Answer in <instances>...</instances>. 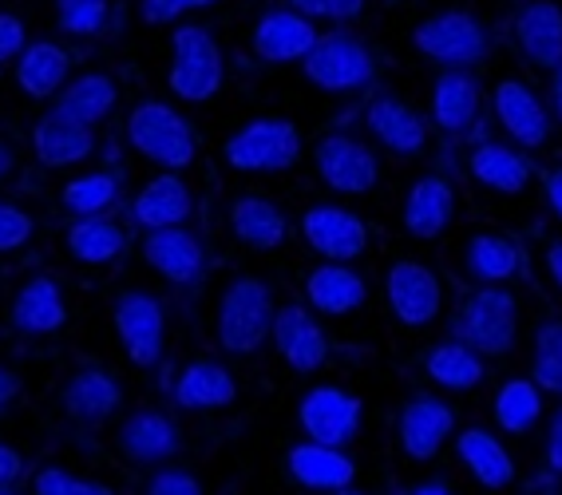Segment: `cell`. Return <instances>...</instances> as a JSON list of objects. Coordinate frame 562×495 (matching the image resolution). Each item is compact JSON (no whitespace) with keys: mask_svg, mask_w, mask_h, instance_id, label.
Here are the masks:
<instances>
[{"mask_svg":"<svg viewBox=\"0 0 562 495\" xmlns=\"http://www.w3.org/2000/svg\"><path fill=\"white\" fill-rule=\"evenodd\" d=\"M273 317H278V305H273L270 282H261L254 273H241V278H234V282L222 290L218 345L231 357L258 353L273 334Z\"/></svg>","mask_w":562,"mask_h":495,"instance_id":"6da1fadb","label":"cell"},{"mask_svg":"<svg viewBox=\"0 0 562 495\" xmlns=\"http://www.w3.org/2000/svg\"><path fill=\"white\" fill-rule=\"evenodd\" d=\"M127 143L147 162L162 167V171H187L194 162V155H199L194 127L175 112L171 103H159V100H143L131 108Z\"/></svg>","mask_w":562,"mask_h":495,"instance_id":"7a4b0ae2","label":"cell"},{"mask_svg":"<svg viewBox=\"0 0 562 495\" xmlns=\"http://www.w3.org/2000/svg\"><path fill=\"white\" fill-rule=\"evenodd\" d=\"M456 337L468 341L480 357H507L519 337V302L503 285H475L460 302Z\"/></svg>","mask_w":562,"mask_h":495,"instance_id":"3957f363","label":"cell"},{"mask_svg":"<svg viewBox=\"0 0 562 495\" xmlns=\"http://www.w3.org/2000/svg\"><path fill=\"white\" fill-rule=\"evenodd\" d=\"M302 71L313 88L341 95V91H361L376 80V56L361 36L337 29L317 36V44L302 60Z\"/></svg>","mask_w":562,"mask_h":495,"instance_id":"277c9868","label":"cell"},{"mask_svg":"<svg viewBox=\"0 0 562 495\" xmlns=\"http://www.w3.org/2000/svg\"><path fill=\"white\" fill-rule=\"evenodd\" d=\"M222 48L211 29L182 24L171 36V71L167 83L182 103H206L222 91Z\"/></svg>","mask_w":562,"mask_h":495,"instance_id":"5b68a950","label":"cell"},{"mask_svg":"<svg viewBox=\"0 0 562 495\" xmlns=\"http://www.w3.org/2000/svg\"><path fill=\"white\" fill-rule=\"evenodd\" d=\"M222 159L238 175H281L302 159V132L290 120H254L226 139Z\"/></svg>","mask_w":562,"mask_h":495,"instance_id":"8992f818","label":"cell"},{"mask_svg":"<svg viewBox=\"0 0 562 495\" xmlns=\"http://www.w3.org/2000/svg\"><path fill=\"white\" fill-rule=\"evenodd\" d=\"M412 48L440 68H475L487 60L492 36L472 12H436V16L416 24Z\"/></svg>","mask_w":562,"mask_h":495,"instance_id":"52a82bcc","label":"cell"},{"mask_svg":"<svg viewBox=\"0 0 562 495\" xmlns=\"http://www.w3.org/2000/svg\"><path fill=\"white\" fill-rule=\"evenodd\" d=\"M492 115L499 123V132L515 147H522V151H539V147L551 143L554 132L551 103L542 100L527 80H519V76H503L492 88Z\"/></svg>","mask_w":562,"mask_h":495,"instance_id":"ba28073f","label":"cell"},{"mask_svg":"<svg viewBox=\"0 0 562 495\" xmlns=\"http://www.w3.org/2000/svg\"><path fill=\"white\" fill-rule=\"evenodd\" d=\"M384 297H389L392 317L404 329H428L443 314V282L436 278L432 266L401 258L384 273Z\"/></svg>","mask_w":562,"mask_h":495,"instance_id":"9c48e42d","label":"cell"},{"mask_svg":"<svg viewBox=\"0 0 562 495\" xmlns=\"http://www.w3.org/2000/svg\"><path fill=\"white\" fill-rule=\"evenodd\" d=\"M313 167H317V179L337 194H369L376 191L381 182V159L364 139H352V135H325L317 147H313Z\"/></svg>","mask_w":562,"mask_h":495,"instance_id":"30bf717a","label":"cell"},{"mask_svg":"<svg viewBox=\"0 0 562 495\" xmlns=\"http://www.w3.org/2000/svg\"><path fill=\"white\" fill-rule=\"evenodd\" d=\"M115 334H120L123 353L131 357V364L139 369H151L162 361V345H167V310H162L159 297L151 293L131 290L115 302Z\"/></svg>","mask_w":562,"mask_h":495,"instance_id":"8fae6325","label":"cell"},{"mask_svg":"<svg viewBox=\"0 0 562 495\" xmlns=\"http://www.w3.org/2000/svg\"><path fill=\"white\" fill-rule=\"evenodd\" d=\"M297 425H302L305 440L345 448L352 445V436L361 432V401L345 393L341 384H317L297 405Z\"/></svg>","mask_w":562,"mask_h":495,"instance_id":"7c38bea8","label":"cell"},{"mask_svg":"<svg viewBox=\"0 0 562 495\" xmlns=\"http://www.w3.org/2000/svg\"><path fill=\"white\" fill-rule=\"evenodd\" d=\"M302 238L313 254H322L325 262H357L369 250V226L361 214L345 206H310L302 214Z\"/></svg>","mask_w":562,"mask_h":495,"instance_id":"4fadbf2b","label":"cell"},{"mask_svg":"<svg viewBox=\"0 0 562 495\" xmlns=\"http://www.w3.org/2000/svg\"><path fill=\"white\" fill-rule=\"evenodd\" d=\"M273 349L293 373H317L325 361H329V337H325L322 322L313 317L310 305H281L278 317H273V334H270Z\"/></svg>","mask_w":562,"mask_h":495,"instance_id":"5bb4252c","label":"cell"},{"mask_svg":"<svg viewBox=\"0 0 562 495\" xmlns=\"http://www.w3.org/2000/svg\"><path fill=\"white\" fill-rule=\"evenodd\" d=\"M456 206H460V194H456L448 175L440 171L420 175V179L412 182L408 199H404V211H401L404 234L416 238V243H436L456 223Z\"/></svg>","mask_w":562,"mask_h":495,"instance_id":"9a60e30c","label":"cell"},{"mask_svg":"<svg viewBox=\"0 0 562 495\" xmlns=\"http://www.w3.org/2000/svg\"><path fill=\"white\" fill-rule=\"evenodd\" d=\"M364 123H369L372 139L381 143L389 155H401V159H416L428 147V120H424L412 103H404L401 95L381 91L372 95V103L364 108Z\"/></svg>","mask_w":562,"mask_h":495,"instance_id":"2e32d148","label":"cell"},{"mask_svg":"<svg viewBox=\"0 0 562 495\" xmlns=\"http://www.w3.org/2000/svg\"><path fill=\"white\" fill-rule=\"evenodd\" d=\"M456 432V413L436 396H412L408 405L396 413V440H401V452L416 464H428L436 460L448 440Z\"/></svg>","mask_w":562,"mask_h":495,"instance_id":"e0dca14e","label":"cell"},{"mask_svg":"<svg viewBox=\"0 0 562 495\" xmlns=\"http://www.w3.org/2000/svg\"><path fill=\"white\" fill-rule=\"evenodd\" d=\"M512 41L531 68L554 71L562 64V4L559 0H527L512 21Z\"/></svg>","mask_w":562,"mask_h":495,"instance_id":"ac0fdd59","label":"cell"},{"mask_svg":"<svg viewBox=\"0 0 562 495\" xmlns=\"http://www.w3.org/2000/svg\"><path fill=\"white\" fill-rule=\"evenodd\" d=\"M468 179L487 194H503V199H515L531 187L535 167L531 159L522 155V147L499 139H483L468 151Z\"/></svg>","mask_w":562,"mask_h":495,"instance_id":"d6986e66","label":"cell"},{"mask_svg":"<svg viewBox=\"0 0 562 495\" xmlns=\"http://www.w3.org/2000/svg\"><path fill=\"white\" fill-rule=\"evenodd\" d=\"M317 21L302 16L297 9H270L254 24V56L266 64H302L317 44Z\"/></svg>","mask_w":562,"mask_h":495,"instance_id":"ffe728a7","label":"cell"},{"mask_svg":"<svg viewBox=\"0 0 562 495\" xmlns=\"http://www.w3.org/2000/svg\"><path fill=\"white\" fill-rule=\"evenodd\" d=\"M285 472L297 487L305 492H345L357 480V464L345 448H329L317 445V440H305V445H293L290 455H285Z\"/></svg>","mask_w":562,"mask_h":495,"instance_id":"44dd1931","label":"cell"},{"mask_svg":"<svg viewBox=\"0 0 562 495\" xmlns=\"http://www.w3.org/2000/svg\"><path fill=\"white\" fill-rule=\"evenodd\" d=\"M143 262L171 285H194L206 270V250L191 230L167 226V230H147L143 238Z\"/></svg>","mask_w":562,"mask_h":495,"instance_id":"7402d4cb","label":"cell"},{"mask_svg":"<svg viewBox=\"0 0 562 495\" xmlns=\"http://www.w3.org/2000/svg\"><path fill=\"white\" fill-rule=\"evenodd\" d=\"M32 155L48 171H68V167L95 155V135H91V127L68 120V115L48 112L44 120L32 123Z\"/></svg>","mask_w":562,"mask_h":495,"instance_id":"603a6c76","label":"cell"},{"mask_svg":"<svg viewBox=\"0 0 562 495\" xmlns=\"http://www.w3.org/2000/svg\"><path fill=\"white\" fill-rule=\"evenodd\" d=\"M483 88L472 68H443L432 83V123L443 135H463L480 120Z\"/></svg>","mask_w":562,"mask_h":495,"instance_id":"cb8c5ba5","label":"cell"},{"mask_svg":"<svg viewBox=\"0 0 562 495\" xmlns=\"http://www.w3.org/2000/svg\"><path fill=\"white\" fill-rule=\"evenodd\" d=\"M456 455H460V464L468 468V475H472L483 492H503L519 475L512 448L503 445L495 432H487V428H463L456 436Z\"/></svg>","mask_w":562,"mask_h":495,"instance_id":"d4e9b609","label":"cell"},{"mask_svg":"<svg viewBox=\"0 0 562 495\" xmlns=\"http://www.w3.org/2000/svg\"><path fill=\"white\" fill-rule=\"evenodd\" d=\"M194 211V194L182 182L179 171H162L151 182H143V191L131 203V218L143 230H167V226H182Z\"/></svg>","mask_w":562,"mask_h":495,"instance_id":"484cf974","label":"cell"},{"mask_svg":"<svg viewBox=\"0 0 562 495\" xmlns=\"http://www.w3.org/2000/svg\"><path fill=\"white\" fill-rule=\"evenodd\" d=\"M463 273L475 285H507L522 273V246L503 230H475L463 246Z\"/></svg>","mask_w":562,"mask_h":495,"instance_id":"4316f807","label":"cell"},{"mask_svg":"<svg viewBox=\"0 0 562 495\" xmlns=\"http://www.w3.org/2000/svg\"><path fill=\"white\" fill-rule=\"evenodd\" d=\"M369 297V285L349 262H322L305 278V302L310 310L325 317H349L357 314Z\"/></svg>","mask_w":562,"mask_h":495,"instance_id":"83f0119b","label":"cell"},{"mask_svg":"<svg viewBox=\"0 0 562 495\" xmlns=\"http://www.w3.org/2000/svg\"><path fill=\"white\" fill-rule=\"evenodd\" d=\"M238 401V381L222 361L214 357H199L179 373L175 381V405L187 413H214Z\"/></svg>","mask_w":562,"mask_h":495,"instance_id":"f1b7e54d","label":"cell"},{"mask_svg":"<svg viewBox=\"0 0 562 495\" xmlns=\"http://www.w3.org/2000/svg\"><path fill=\"white\" fill-rule=\"evenodd\" d=\"M60 405L76 425L91 428L120 413L123 389H120V381L111 373H103V369H80V373H71L68 384H64Z\"/></svg>","mask_w":562,"mask_h":495,"instance_id":"f546056e","label":"cell"},{"mask_svg":"<svg viewBox=\"0 0 562 495\" xmlns=\"http://www.w3.org/2000/svg\"><path fill=\"white\" fill-rule=\"evenodd\" d=\"M9 325L24 337H48L60 334L68 325V305L60 297V285L52 278H29L21 285V293L12 297Z\"/></svg>","mask_w":562,"mask_h":495,"instance_id":"4dcf8cb0","label":"cell"},{"mask_svg":"<svg viewBox=\"0 0 562 495\" xmlns=\"http://www.w3.org/2000/svg\"><path fill=\"white\" fill-rule=\"evenodd\" d=\"M115 445H120L123 460H131V464H162V460H171V455L179 452L182 436L167 413L143 408V413H135L131 420H123Z\"/></svg>","mask_w":562,"mask_h":495,"instance_id":"1f68e13d","label":"cell"},{"mask_svg":"<svg viewBox=\"0 0 562 495\" xmlns=\"http://www.w3.org/2000/svg\"><path fill=\"white\" fill-rule=\"evenodd\" d=\"M16 83L32 100H52L60 95L64 83L71 80V52L64 44L52 41H32L29 48L16 56Z\"/></svg>","mask_w":562,"mask_h":495,"instance_id":"d6a6232c","label":"cell"},{"mask_svg":"<svg viewBox=\"0 0 562 495\" xmlns=\"http://www.w3.org/2000/svg\"><path fill=\"white\" fill-rule=\"evenodd\" d=\"M231 230L246 250L270 254L285 243L290 223H285V214H281L270 199H261V194H241V199L231 203Z\"/></svg>","mask_w":562,"mask_h":495,"instance_id":"836d02e7","label":"cell"},{"mask_svg":"<svg viewBox=\"0 0 562 495\" xmlns=\"http://www.w3.org/2000/svg\"><path fill=\"white\" fill-rule=\"evenodd\" d=\"M424 373L448 393H472L487 376V364H483V357L475 353L472 345L452 337V341H440L424 353Z\"/></svg>","mask_w":562,"mask_h":495,"instance_id":"e575fe53","label":"cell"},{"mask_svg":"<svg viewBox=\"0 0 562 495\" xmlns=\"http://www.w3.org/2000/svg\"><path fill=\"white\" fill-rule=\"evenodd\" d=\"M115 103H120V88L108 71H83V76L64 83V91L56 95V112L83 123V127H95L115 112Z\"/></svg>","mask_w":562,"mask_h":495,"instance_id":"d590c367","label":"cell"},{"mask_svg":"<svg viewBox=\"0 0 562 495\" xmlns=\"http://www.w3.org/2000/svg\"><path fill=\"white\" fill-rule=\"evenodd\" d=\"M64 246L76 262L83 266H108L127 250V230L120 223H111L103 214H88L64 230Z\"/></svg>","mask_w":562,"mask_h":495,"instance_id":"8d00e7d4","label":"cell"},{"mask_svg":"<svg viewBox=\"0 0 562 495\" xmlns=\"http://www.w3.org/2000/svg\"><path fill=\"white\" fill-rule=\"evenodd\" d=\"M492 416L499 432L507 436H527L542 420V389L531 376H512L499 384V393L492 401Z\"/></svg>","mask_w":562,"mask_h":495,"instance_id":"74e56055","label":"cell"},{"mask_svg":"<svg viewBox=\"0 0 562 495\" xmlns=\"http://www.w3.org/2000/svg\"><path fill=\"white\" fill-rule=\"evenodd\" d=\"M60 203L68 206L71 214H80V218L111 211V206L120 203V175H111V171L76 175L60 191Z\"/></svg>","mask_w":562,"mask_h":495,"instance_id":"f35d334b","label":"cell"},{"mask_svg":"<svg viewBox=\"0 0 562 495\" xmlns=\"http://www.w3.org/2000/svg\"><path fill=\"white\" fill-rule=\"evenodd\" d=\"M531 381L542 393L562 396V322H542L531 349Z\"/></svg>","mask_w":562,"mask_h":495,"instance_id":"ab89813d","label":"cell"},{"mask_svg":"<svg viewBox=\"0 0 562 495\" xmlns=\"http://www.w3.org/2000/svg\"><path fill=\"white\" fill-rule=\"evenodd\" d=\"M108 16L111 0H56V24L64 36H100Z\"/></svg>","mask_w":562,"mask_h":495,"instance_id":"60d3db41","label":"cell"},{"mask_svg":"<svg viewBox=\"0 0 562 495\" xmlns=\"http://www.w3.org/2000/svg\"><path fill=\"white\" fill-rule=\"evenodd\" d=\"M32 492L36 495H115L108 484L71 475V472H64V468H41L36 480H32Z\"/></svg>","mask_w":562,"mask_h":495,"instance_id":"b9f144b4","label":"cell"},{"mask_svg":"<svg viewBox=\"0 0 562 495\" xmlns=\"http://www.w3.org/2000/svg\"><path fill=\"white\" fill-rule=\"evenodd\" d=\"M364 4L369 0H290V9H297L302 16H310V21H357L364 12Z\"/></svg>","mask_w":562,"mask_h":495,"instance_id":"7bdbcfd3","label":"cell"},{"mask_svg":"<svg viewBox=\"0 0 562 495\" xmlns=\"http://www.w3.org/2000/svg\"><path fill=\"white\" fill-rule=\"evenodd\" d=\"M32 238V214L12 203H0V254L21 250Z\"/></svg>","mask_w":562,"mask_h":495,"instance_id":"ee69618b","label":"cell"},{"mask_svg":"<svg viewBox=\"0 0 562 495\" xmlns=\"http://www.w3.org/2000/svg\"><path fill=\"white\" fill-rule=\"evenodd\" d=\"M218 0H139V16L147 24H171L194 9H211Z\"/></svg>","mask_w":562,"mask_h":495,"instance_id":"f6af8a7d","label":"cell"},{"mask_svg":"<svg viewBox=\"0 0 562 495\" xmlns=\"http://www.w3.org/2000/svg\"><path fill=\"white\" fill-rule=\"evenodd\" d=\"M29 48V29L16 12H0V68L12 64L21 52Z\"/></svg>","mask_w":562,"mask_h":495,"instance_id":"bcb514c9","label":"cell"},{"mask_svg":"<svg viewBox=\"0 0 562 495\" xmlns=\"http://www.w3.org/2000/svg\"><path fill=\"white\" fill-rule=\"evenodd\" d=\"M147 495H202V484L191 472H159L147 484Z\"/></svg>","mask_w":562,"mask_h":495,"instance_id":"7dc6e473","label":"cell"},{"mask_svg":"<svg viewBox=\"0 0 562 495\" xmlns=\"http://www.w3.org/2000/svg\"><path fill=\"white\" fill-rule=\"evenodd\" d=\"M542 203L554 214V223H562V162L542 175Z\"/></svg>","mask_w":562,"mask_h":495,"instance_id":"c3c4849f","label":"cell"},{"mask_svg":"<svg viewBox=\"0 0 562 495\" xmlns=\"http://www.w3.org/2000/svg\"><path fill=\"white\" fill-rule=\"evenodd\" d=\"M24 475V455L0 440V487H12Z\"/></svg>","mask_w":562,"mask_h":495,"instance_id":"681fc988","label":"cell"},{"mask_svg":"<svg viewBox=\"0 0 562 495\" xmlns=\"http://www.w3.org/2000/svg\"><path fill=\"white\" fill-rule=\"evenodd\" d=\"M547 464L562 475V408L551 416V428H547Z\"/></svg>","mask_w":562,"mask_h":495,"instance_id":"f907efd6","label":"cell"},{"mask_svg":"<svg viewBox=\"0 0 562 495\" xmlns=\"http://www.w3.org/2000/svg\"><path fill=\"white\" fill-rule=\"evenodd\" d=\"M16 396H21V373H12V369L0 364V413H4Z\"/></svg>","mask_w":562,"mask_h":495,"instance_id":"816d5d0a","label":"cell"},{"mask_svg":"<svg viewBox=\"0 0 562 495\" xmlns=\"http://www.w3.org/2000/svg\"><path fill=\"white\" fill-rule=\"evenodd\" d=\"M547 273H551L554 290L562 293V238H559V243L547 246Z\"/></svg>","mask_w":562,"mask_h":495,"instance_id":"f5cc1de1","label":"cell"},{"mask_svg":"<svg viewBox=\"0 0 562 495\" xmlns=\"http://www.w3.org/2000/svg\"><path fill=\"white\" fill-rule=\"evenodd\" d=\"M547 103H551L554 123H562V64L551 71V95H547Z\"/></svg>","mask_w":562,"mask_h":495,"instance_id":"db71d44e","label":"cell"},{"mask_svg":"<svg viewBox=\"0 0 562 495\" xmlns=\"http://www.w3.org/2000/svg\"><path fill=\"white\" fill-rule=\"evenodd\" d=\"M16 167H21V159H16V147H12L9 139H0V179H9Z\"/></svg>","mask_w":562,"mask_h":495,"instance_id":"11a10c76","label":"cell"},{"mask_svg":"<svg viewBox=\"0 0 562 495\" xmlns=\"http://www.w3.org/2000/svg\"><path fill=\"white\" fill-rule=\"evenodd\" d=\"M412 495H456V492L448 487V480H424Z\"/></svg>","mask_w":562,"mask_h":495,"instance_id":"9f6ffc18","label":"cell"},{"mask_svg":"<svg viewBox=\"0 0 562 495\" xmlns=\"http://www.w3.org/2000/svg\"><path fill=\"white\" fill-rule=\"evenodd\" d=\"M333 495H364V492H352V487H345V492H333Z\"/></svg>","mask_w":562,"mask_h":495,"instance_id":"6f0895ef","label":"cell"},{"mask_svg":"<svg viewBox=\"0 0 562 495\" xmlns=\"http://www.w3.org/2000/svg\"><path fill=\"white\" fill-rule=\"evenodd\" d=\"M0 495H16V492H12V487H0Z\"/></svg>","mask_w":562,"mask_h":495,"instance_id":"680465c9","label":"cell"}]
</instances>
